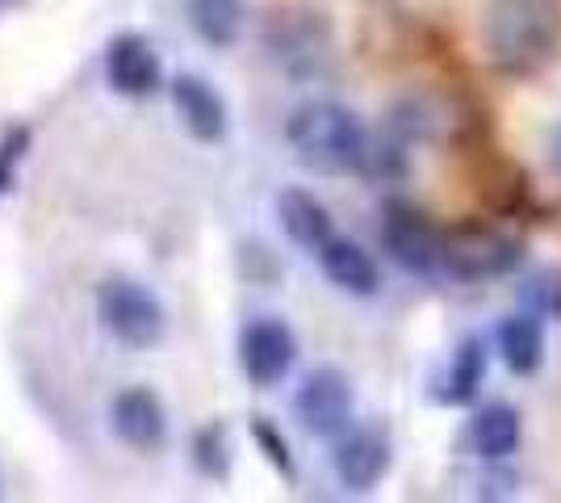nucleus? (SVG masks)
I'll return each instance as SVG.
<instances>
[{"label":"nucleus","instance_id":"16","mask_svg":"<svg viewBox=\"0 0 561 503\" xmlns=\"http://www.w3.org/2000/svg\"><path fill=\"white\" fill-rule=\"evenodd\" d=\"M469 454L486 457V461H503L519 449V411L512 403H491L482 408L466 428Z\"/></svg>","mask_w":561,"mask_h":503},{"label":"nucleus","instance_id":"3","mask_svg":"<svg viewBox=\"0 0 561 503\" xmlns=\"http://www.w3.org/2000/svg\"><path fill=\"white\" fill-rule=\"evenodd\" d=\"M96 319L105 335H114L122 348H135V353L156 348L168 328L164 302L126 273H110L96 286Z\"/></svg>","mask_w":561,"mask_h":503},{"label":"nucleus","instance_id":"9","mask_svg":"<svg viewBox=\"0 0 561 503\" xmlns=\"http://www.w3.org/2000/svg\"><path fill=\"white\" fill-rule=\"evenodd\" d=\"M390 461H394V441L381 424H356L335 436L331 466L348 491H374L390 475Z\"/></svg>","mask_w":561,"mask_h":503},{"label":"nucleus","instance_id":"13","mask_svg":"<svg viewBox=\"0 0 561 503\" xmlns=\"http://www.w3.org/2000/svg\"><path fill=\"white\" fill-rule=\"evenodd\" d=\"M277 222H280V231L289 236V243H298L310 256H319V248L335 236L331 210L314 193L298 190V185H289V190L277 193Z\"/></svg>","mask_w":561,"mask_h":503},{"label":"nucleus","instance_id":"2","mask_svg":"<svg viewBox=\"0 0 561 503\" xmlns=\"http://www.w3.org/2000/svg\"><path fill=\"white\" fill-rule=\"evenodd\" d=\"M285 139L298 164L323 176L360 172L369 151V130L340 101H302L285 122Z\"/></svg>","mask_w":561,"mask_h":503},{"label":"nucleus","instance_id":"12","mask_svg":"<svg viewBox=\"0 0 561 503\" xmlns=\"http://www.w3.org/2000/svg\"><path fill=\"white\" fill-rule=\"evenodd\" d=\"M164 80L160 55L142 34H117L114 43L105 47V84L117 96H151Z\"/></svg>","mask_w":561,"mask_h":503},{"label":"nucleus","instance_id":"6","mask_svg":"<svg viewBox=\"0 0 561 503\" xmlns=\"http://www.w3.org/2000/svg\"><path fill=\"white\" fill-rule=\"evenodd\" d=\"M298 361V335L289 332V323H280L273 315L248 319L239 332V369L243 378L260 390H273L289 378Z\"/></svg>","mask_w":561,"mask_h":503},{"label":"nucleus","instance_id":"11","mask_svg":"<svg viewBox=\"0 0 561 503\" xmlns=\"http://www.w3.org/2000/svg\"><path fill=\"white\" fill-rule=\"evenodd\" d=\"M172 105H176V118L185 126L197 144H222L227 130H231V110L222 93L214 89L206 76L181 72L172 80Z\"/></svg>","mask_w":561,"mask_h":503},{"label":"nucleus","instance_id":"17","mask_svg":"<svg viewBox=\"0 0 561 503\" xmlns=\"http://www.w3.org/2000/svg\"><path fill=\"white\" fill-rule=\"evenodd\" d=\"M188 25L206 47L227 50L248 25V0H185Z\"/></svg>","mask_w":561,"mask_h":503},{"label":"nucleus","instance_id":"8","mask_svg":"<svg viewBox=\"0 0 561 503\" xmlns=\"http://www.w3.org/2000/svg\"><path fill=\"white\" fill-rule=\"evenodd\" d=\"M294 415L310 436L335 441L344 428H352V382L331 365L306 374L294 395Z\"/></svg>","mask_w":561,"mask_h":503},{"label":"nucleus","instance_id":"10","mask_svg":"<svg viewBox=\"0 0 561 503\" xmlns=\"http://www.w3.org/2000/svg\"><path fill=\"white\" fill-rule=\"evenodd\" d=\"M110 428L135 454H156L168 441V411L151 386H126L110 403Z\"/></svg>","mask_w":561,"mask_h":503},{"label":"nucleus","instance_id":"1","mask_svg":"<svg viewBox=\"0 0 561 503\" xmlns=\"http://www.w3.org/2000/svg\"><path fill=\"white\" fill-rule=\"evenodd\" d=\"M482 47L494 72H545L561 55V0H491Z\"/></svg>","mask_w":561,"mask_h":503},{"label":"nucleus","instance_id":"15","mask_svg":"<svg viewBox=\"0 0 561 503\" xmlns=\"http://www.w3.org/2000/svg\"><path fill=\"white\" fill-rule=\"evenodd\" d=\"M486 365H491V344L482 335H466L457 344V353L448 357V369L440 374V382H436V399L448 403V408L469 403L486 382Z\"/></svg>","mask_w":561,"mask_h":503},{"label":"nucleus","instance_id":"23","mask_svg":"<svg viewBox=\"0 0 561 503\" xmlns=\"http://www.w3.org/2000/svg\"><path fill=\"white\" fill-rule=\"evenodd\" d=\"M545 156H549V168L561 176V122L549 130V139H545Z\"/></svg>","mask_w":561,"mask_h":503},{"label":"nucleus","instance_id":"20","mask_svg":"<svg viewBox=\"0 0 561 503\" xmlns=\"http://www.w3.org/2000/svg\"><path fill=\"white\" fill-rule=\"evenodd\" d=\"M519 302L524 311L561 319V268H537L519 282Z\"/></svg>","mask_w":561,"mask_h":503},{"label":"nucleus","instance_id":"18","mask_svg":"<svg viewBox=\"0 0 561 503\" xmlns=\"http://www.w3.org/2000/svg\"><path fill=\"white\" fill-rule=\"evenodd\" d=\"M499 353L507 361V369L519 374V378L537 374L540 361H545V328L537 323V315L524 311L503 319L499 323Z\"/></svg>","mask_w":561,"mask_h":503},{"label":"nucleus","instance_id":"22","mask_svg":"<svg viewBox=\"0 0 561 503\" xmlns=\"http://www.w3.org/2000/svg\"><path fill=\"white\" fill-rule=\"evenodd\" d=\"M25 147H30V130H25V126L4 130V139H0V193L13 190V181H18V160L25 156Z\"/></svg>","mask_w":561,"mask_h":503},{"label":"nucleus","instance_id":"21","mask_svg":"<svg viewBox=\"0 0 561 503\" xmlns=\"http://www.w3.org/2000/svg\"><path fill=\"white\" fill-rule=\"evenodd\" d=\"M252 436H256V445H260V454H264V461L277 470L285 482H294L298 479V470H294V454H289V441L277 432V424H268L264 415H256L252 420Z\"/></svg>","mask_w":561,"mask_h":503},{"label":"nucleus","instance_id":"4","mask_svg":"<svg viewBox=\"0 0 561 503\" xmlns=\"http://www.w3.org/2000/svg\"><path fill=\"white\" fill-rule=\"evenodd\" d=\"M524 261V243L512 231L491 227V222H466L445 231V268L457 282H486V277H503L515 264Z\"/></svg>","mask_w":561,"mask_h":503},{"label":"nucleus","instance_id":"14","mask_svg":"<svg viewBox=\"0 0 561 503\" xmlns=\"http://www.w3.org/2000/svg\"><path fill=\"white\" fill-rule=\"evenodd\" d=\"M319 264H323L331 286L344 289V294L374 298L377 289H381V268H377V261L356 240L331 236V240L319 248Z\"/></svg>","mask_w":561,"mask_h":503},{"label":"nucleus","instance_id":"7","mask_svg":"<svg viewBox=\"0 0 561 503\" xmlns=\"http://www.w3.org/2000/svg\"><path fill=\"white\" fill-rule=\"evenodd\" d=\"M268 50L289 76L323 72L331 55V25L314 9H289L268 25Z\"/></svg>","mask_w":561,"mask_h":503},{"label":"nucleus","instance_id":"5","mask_svg":"<svg viewBox=\"0 0 561 503\" xmlns=\"http://www.w3.org/2000/svg\"><path fill=\"white\" fill-rule=\"evenodd\" d=\"M381 248L390 252V261L398 268H407L415 277H427L445 261V231L423 215L420 206L394 197L381 210Z\"/></svg>","mask_w":561,"mask_h":503},{"label":"nucleus","instance_id":"19","mask_svg":"<svg viewBox=\"0 0 561 503\" xmlns=\"http://www.w3.org/2000/svg\"><path fill=\"white\" fill-rule=\"evenodd\" d=\"M193 466L214 482H227L231 479V466H234V445H231V432L227 424H206V428L193 436Z\"/></svg>","mask_w":561,"mask_h":503}]
</instances>
